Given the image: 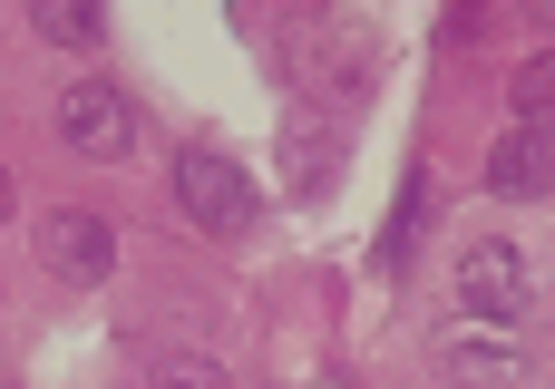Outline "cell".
I'll return each instance as SVG.
<instances>
[{
	"label": "cell",
	"mask_w": 555,
	"mask_h": 389,
	"mask_svg": "<svg viewBox=\"0 0 555 389\" xmlns=\"http://www.w3.org/2000/svg\"><path fill=\"white\" fill-rule=\"evenodd\" d=\"M49 127H59V146L68 156H127V137H137V117H127V98L107 88V78H59V98H49Z\"/></svg>",
	"instance_id": "cell-1"
},
{
	"label": "cell",
	"mask_w": 555,
	"mask_h": 389,
	"mask_svg": "<svg viewBox=\"0 0 555 389\" xmlns=\"http://www.w3.org/2000/svg\"><path fill=\"white\" fill-rule=\"evenodd\" d=\"M459 302H468V322H527V312H537V273H527V254L498 244V234H478V244L459 254Z\"/></svg>",
	"instance_id": "cell-2"
},
{
	"label": "cell",
	"mask_w": 555,
	"mask_h": 389,
	"mask_svg": "<svg viewBox=\"0 0 555 389\" xmlns=\"http://www.w3.org/2000/svg\"><path fill=\"white\" fill-rule=\"evenodd\" d=\"M176 205H185L205 234H244V224H254V185H244V166L215 156V146H185V156H176Z\"/></svg>",
	"instance_id": "cell-3"
},
{
	"label": "cell",
	"mask_w": 555,
	"mask_h": 389,
	"mask_svg": "<svg viewBox=\"0 0 555 389\" xmlns=\"http://www.w3.org/2000/svg\"><path fill=\"white\" fill-rule=\"evenodd\" d=\"M39 263H49L59 283H107V263H117V234H107V215H88V205H59V215L39 224Z\"/></svg>",
	"instance_id": "cell-4"
},
{
	"label": "cell",
	"mask_w": 555,
	"mask_h": 389,
	"mask_svg": "<svg viewBox=\"0 0 555 389\" xmlns=\"http://www.w3.org/2000/svg\"><path fill=\"white\" fill-rule=\"evenodd\" d=\"M488 195H507V205L555 195V137L546 127H507V137L488 146Z\"/></svg>",
	"instance_id": "cell-5"
},
{
	"label": "cell",
	"mask_w": 555,
	"mask_h": 389,
	"mask_svg": "<svg viewBox=\"0 0 555 389\" xmlns=\"http://www.w3.org/2000/svg\"><path fill=\"white\" fill-rule=\"evenodd\" d=\"M293 59L302 68H341V88H371V68H380L361 20H293Z\"/></svg>",
	"instance_id": "cell-6"
},
{
	"label": "cell",
	"mask_w": 555,
	"mask_h": 389,
	"mask_svg": "<svg viewBox=\"0 0 555 389\" xmlns=\"http://www.w3.org/2000/svg\"><path fill=\"white\" fill-rule=\"evenodd\" d=\"M439 371H449V380H488V389H517L527 380V351H507V341H488V332H449V341H439Z\"/></svg>",
	"instance_id": "cell-7"
},
{
	"label": "cell",
	"mask_w": 555,
	"mask_h": 389,
	"mask_svg": "<svg viewBox=\"0 0 555 389\" xmlns=\"http://www.w3.org/2000/svg\"><path fill=\"white\" fill-rule=\"evenodd\" d=\"M283 185H293V195L332 185V127H312V117H293V127H283Z\"/></svg>",
	"instance_id": "cell-8"
},
{
	"label": "cell",
	"mask_w": 555,
	"mask_h": 389,
	"mask_svg": "<svg viewBox=\"0 0 555 389\" xmlns=\"http://www.w3.org/2000/svg\"><path fill=\"white\" fill-rule=\"evenodd\" d=\"M507 98H517V127H546L555 137V49H537V59L507 78Z\"/></svg>",
	"instance_id": "cell-9"
},
{
	"label": "cell",
	"mask_w": 555,
	"mask_h": 389,
	"mask_svg": "<svg viewBox=\"0 0 555 389\" xmlns=\"http://www.w3.org/2000/svg\"><path fill=\"white\" fill-rule=\"evenodd\" d=\"M29 29H39V39H59V49H98V39H107V20H98V10H78V0H39V10H29Z\"/></svg>",
	"instance_id": "cell-10"
},
{
	"label": "cell",
	"mask_w": 555,
	"mask_h": 389,
	"mask_svg": "<svg viewBox=\"0 0 555 389\" xmlns=\"http://www.w3.org/2000/svg\"><path fill=\"white\" fill-rule=\"evenodd\" d=\"M420 215H429V176H410V185H400V205H390V234H380V263H390V273L410 263V244H420Z\"/></svg>",
	"instance_id": "cell-11"
},
{
	"label": "cell",
	"mask_w": 555,
	"mask_h": 389,
	"mask_svg": "<svg viewBox=\"0 0 555 389\" xmlns=\"http://www.w3.org/2000/svg\"><path fill=\"white\" fill-rule=\"evenodd\" d=\"M146 389H224V371L195 361V351H156V361H146Z\"/></svg>",
	"instance_id": "cell-12"
}]
</instances>
